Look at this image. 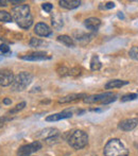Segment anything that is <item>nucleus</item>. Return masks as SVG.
<instances>
[{"instance_id":"20e7f679","label":"nucleus","mask_w":138,"mask_h":156,"mask_svg":"<svg viewBox=\"0 0 138 156\" xmlns=\"http://www.w3.org/2000/svg\"><path fill=\"white\" fill-rule=\"evenodd\" d=\"M32 80H33V76L30 72H19L17 76H15L11 88L13 91H23L32 83Z\"/></svg>"},{"instance_id":"cd10ccee","label":"nucleus","mask_w":138,"mask_h":156,"mask_svg":"<svg viewBox=\"0 0 138 156\" xmlns=\"http://www.w3.org/2000/svg\"><path fill=\"white\" fill-rule=\"evenodd\" d=\"M0 51L4 54L10 53V47H9L8 45H5V44H1V45H0Z\"/></svg>"},{"instance_id":"1a4fd4ad","label":"nucleus","mask_w":138,"mask_h":156,"mask_svg":"<svg viewBox=\"0 0 138 156\" xmlns=\"http://www.w3.org/2000/svg\"><path fill=\"white\" fill-rule=\"evenodd\" d=\"M15 76L10 70H0V86H10L14 81Z\"/></svg>"},{"instance_id":"6ab92c4d","label":"nucleus","mask_w":138,"mask_h":156,"mask_svg":"<svg viewBox=\"0 0 138 156\" xmlns=\"http://www.w3.org/2000/svg\"><path fill=\"white\" fill-rule=\"evenodd\" d=\"M101 67H102V64L99 60V56L94 55L90 61V69L94 70V71H96V70L101 69Z\"/></svg>"},{"instance_id":"2eb2a0df","label":"nucleus","mask_w":138,"mask_h":156,"mask_svg":"<svg viewBox=\"0 0 138 156\" xmlns=\"http://www.w3.org/2000/svg\"><path fill=\"white\" fill-rule=\"evenodd\" d=\"M58 4L60 6L67 9V10H73L81 5V1L80 0H61Z\"/></svg>"},{"instance_id":"f257e3e1","label":"nucleus","mask_w":138,"mask_h":156,"mask_svg":"<svg viewBox=\"0 0 138 156\" xmlns=\"http://www.w3.org/2000/svg\"><path fill=\"white\" fill-rule=\"evenodd\" d=\"M12 17L21 29L28 30L33 25V17L28 4H20L12 9Z\"/></svg>"},{"instance_id":"6e6552de","label":"nucleus","mask_w":138,"mask_h":156,"mask_svg":"<svg viewBox=\"0 0 138 156\" xmlns=\"http://www.w3.org/2000/svg\"><path fill=\"white\" fill-rule=\"evenodd\" d=\"M58 136V129H54V127H46V129H41L37 133L36 137L41 138V139L45 140H52L55 139Z\"/></svg>"},{"instance_id":"473e14b6","label":"nucleus","mask_w":138,"mask_h":156,"mask_svg":"<svg viewBox=\"0 0 138 156\" xmlns=\"http://www.w3.org/2000/svg\"><path fill=\"white\" fill-rule=\"evenodd\" d=\"M6 3H8V2L4 1V0H0V6H6L8 5Z\"/></svg>"},{"instance_id":"a211bd4d","label":"nucleus","mask_w":138,"mask_h":156,"mask_svg":"<svg viewBox=\"0 0 138 156\" xmlns=\"http://www.w3.org/2000/svg\"><path fill=\"white\" fill-rule=\"evenodd\" d=\"M58 41H60V43L64 44L67 47H74L73 38H71L68 35H60V36L58 37Z\"/></svg>"},{"instance_id":"4be33fe9","label":"nucleus","mask_w":138,"mask_h":156,"mask_svg":"<svg viewBox=\"0 0 138 156\" xmlns=\"http://www.w3.org/2000/svg\"><path fill=\"white\" fill-rule=\"evenodd\" d=\"M26 105H27V103H26V102H20V103H18V104H17L16 106L13 107L12 109H10V111H9L6 114H11V115H13V114H17L18 112L23 111V109L26 107Z\"/></svg>"},{"instance_id":"2f4dec72","label":"nucleus","mask_w":138,"mask_h":156,"mask_svg":"<svg viewBox=\"0 0 138 156\" xmlns=\"http://www.w3.org/2000/svg\"><path fill=\"white\" fill-rule=\"evenodd\" d=\"M11 3H14V4H18V5H20V3L23 1H21V0H11Z\"/></svg>"},{"instance_id":"423d86ee","label":"nucleus","mask_w":138,"mask_h":156,"mask_svg":"<svg viewBox=\"0 0 138 156\" xmlns=\"http://www.w3.org/2000/svg\"><path fill=\"white\" fill-rule=\"evenodd\" d=\"M41 144L36 140V141H33L29 144H25V146H21L20 148L17 151V156H31V154L37 152L41 149Z\"/></svg>"},{"instance_id":"412c9836","label":"nucleus","mask_w":138,"mask_h":156,"mask_svg":"<svg viewBox=\"0 0 138 156\" xmlns=\"http://www.w3.org/2000/svg\"><path fill=\"white\" fill-rule=\"evenodd\" d=\"M13 20L12 15L6 11H0V21L1 23H11Z\"/></svg>"},{"instance_id":"9d476101","label":"nucleus","mask_w":138,"mask_h":156,"mask_svg":"<svg viewBox=\"0 0 138 156\" xmlns=\"http://www.w3.org/2000/svg\"><path fill=\"white\" fill-rule=\"evenodd\" d=\"M34 32L36 35L41 37H47L52 34V30L50 29V27L44 23H36V26L34 27Z\"/></svg>"},{"instance_id":"b1692460","label":"nucleus","mask_w":138,"mask_h":156,"mask_svg":"<svg viewBox=\"0 0 138 156\" xmlns=\"http://www.w3.org/2000/svg\"><path fill=\"white\" fill-rule=\"evenodd\" d=\"M30 46L31 47H34V48H37V47H41V45H44V41H41L39 38H36V37H32L31 41H30Z\"/></svg>"},{"instance_id":"5701e85b","label":"nucleus","mask_w":138,"mask_h":156,"mask_svg":"<svg viewBox=\"0 0 138 156\" xmlns=\"http://www.w3.org/2000/svg\"><path fill=\"white\" fill-rule=\"evenodd\" d=\"M137 98H138L137 94H128L121 97V102H128V101L136 100Z\"/></svg>"},{"instance_id":"a878e982","label":"nucleus","mask_w":138,"mask_h":156,"mask_svg":"<svg viewBox=\"0 0 138 156\" xmlns=\"http://www.w3.org/2000/svg\"><path fill=\"white\" fill-rule=\"evenodd\" d=\"M41 8H43V10L46 11L47 13H50L52 11V9H53V5H52L51 3H49V2H45V3L41 4Z\"/></svg>"},{"instance_id":"72a5a7b5","label":"nucleus","mask_w":138,"mask_h":156,"mask_svg":"<svg viewBox=\"0 0 138 156\" xmlns=\"http://www.w3.org/2000/svg\"><path fill=\"white\" fill-rule=\"evenodd\" d=\"M119 17H120V18H123V15L120 14V13H119Z\"/></svg>"},{"instance_id":"c756f323","label":"nucleus","mask_w":138,"mask_h":156,"mask_svg":"<svg viewBox=\"0 0 138 156\" xmlns=\"http://www.w3.org/2000/svg\"><path fill=\"white\" fill-rule=\"evenodd\" d=\"M115 8V3L114 2H107V3L104 4V6H100V9H105V10H109V9Z\"/></svg>"},{"instance_id":"9b49d317","label":"nucleus","mask_w":138,"mask_h":156,"mask_svg":"<svg viewBox=\"0 0 138 156\" xmlns=\"http://www.w3.org/2000/svg\"><path fill=\"white\" fill-rule=\"evenodd\" d=\"M138 125V119L137 118H130V119H126L119 123V129L124 132H130L134 129Z\"/></svg>"},{"instance_id":"7c9ffc66","label":"nucleus","mask_w":138,"mask_h":156,"mask_svg":"<svg viewBox=\"0 0 138 156\" xmlns=\"http://www.w3.org/2000/svg\"><path fill=\"white\" fill-rule=\"evenodd\" d=\"M3 104L11 105V104H12V100H11V99H9V98H4L3 99Z\"/></svg>"},{"instance_id":"dca6fc26","label":"nucleus","mask_w":138,"mask_h":156,"mask_svg":"<svg viewBox=\"0 0 138 156\" xmlns=\"http://www.w3.org/2000/svg\"><path fill=\"white\" fill-rule=\"evenodd\" d=\"M51 23H52V27H53L55 30L62 29L63 26H64V21H63L62 15L58 14V13H54L51 17Z\"/></svg>"},{"instance_id":"f8f14e48","label":"nucleus","mask_w":138,"mask_h":156,"mask_svg":"<svg viewBox=\"0 0 138 156\" xmlns=\"http://www.w3.org/2000/svg\"><path fill=\"white\" fill-rule=\"evenodd\" d=\"M72 116V112L71 111H63L61 113H56L53 115H49L46 117V121L48 122H53V121H60V120L66 119V118H70Z\"/></svg>"},{"instance_id":"f03ea898","label":"nucleus","mask_w":138,"mask_h":156,"mask_svg":"<svg viewBox=\"0 0 138 156\" xmlns=\"http://www.w3.org/2000/svg\"><path fill=\"white\" fill-rule=\"evenodd\" d=\"M104 156H128L129 151L118 138L109 139L103 150Z\"/></svg>"},{"instance_id":"ddd939ff","label":"nucleus","mask_w":138,"mask_h":156,"mask_svg":"<svg viewBox=\"0 0 138 156\" xmlns=\"http://www.w3.org/2000/svg\"><path fill=\"white\" fill-rule=\"evenodd\" d=\"M84 25L88 30L97 31L101 26V20L99 18H96V17H89L84 21Z\"/></svg>"},{"instance_id":"39448f33","label":"nucleus","mask_w":138,"mask_h":156,"mask_svg":"<svg viewBox=\"0 0 138 156\" xmlns=\"http://www.w3.org/2000/svg\"><path fill=\"white\" fill-rule=\"evenodd\" d=\"M117 94L113 93H103V94H93V96H87L84 99L85 103L88 104H93V103H98V104L106 105L109 103L114 102L117 99Z\"/></svg>"},{"instance_id":"7ed1b4c3","label":"nucleus","mask_w":138,"mask_h":156,"mask_svg":"<svg viewBox=\"0 0 138 156\" xmlns=\"http://www.w3.org/2000/svg\"><path fill=\"white\" fill-rule=\"evenodd\" d=\"M67 141H68L69 146L73 149L81 150V149L85 148L88 144V135L86 132L82 131V129H74V131L68 133Z\"/></svg>"},{"instance_id":"bb28decb","label":"nucleus","mask_w":138,"mask_h":156,"mask_svg":"<svg viewBox=\"0 0 138 156\" xmlns=\"http://www.w3.org/2000/svg\"><path fill=\"white\" fill-rule=\"evenodd\" d=\"M58 72L60 76H69V70L66 67H61L60 69H58Z\"/></svg>"},{"instance_id":"f704fd0d","label":"nucleus","mask_w":138,"mask_h":156,"mask_svg":"<svg viewBox=\"0 0 138 156\" xmlns=\"http://www.w3.org/2000/svg\"><path fill=\"white\" fill-rule=\"evenodd\" d=\"M2 125H3V123H0V127H1V126H2Z\"/></svg>"},{"instance_id":"c85d7f7f","label":"nucleus","mask_w":138,"mask_h":156,"mask_svg":"<svg viewBox=\"0 0 138 156\" xmlns=\"http://www.w3.org/2000/svg\"><path fill=\"white\" fill-rule=\"evenodd\" d=\"M81 70L78 69V68H73V69H70L69 70V76H78L81 74Z\"/></svg>"},{"instance_id":"f3484780","label":"nucleus","mask_w":138,"mask_h":156,"mask_svg":"<svg viewBox=\"0 0 138 156\" xmlns=\"http://www.w3.org/2000/svg\"><path fill=\"white\" fill-rule=\"evenodd\" d=\"M129 81H123V80H113L109 81L108 83L105 84V88L106 89H114V88H120V87L128 85Z\"/></svg>"},{"instance_id":"0eeeda50","label":"nucleus","mask_w":138,"mask_h":156,"mask_svg":"<svg viewBox=\"0 0 138 156\" xmlns=\"http://www.w3.org/2000/svg\"><path fill=\"white\" fill-rule=\"evenodd\" d=\"M21 60L23 61H31V62H36V61H45V60H50L51 56L49 54H47L46 52L43 51H36V52H31L29 54H25V55L20 56Z\"/></svg>"},{"instance_id":"393cba45","label":"nucleus","mask_w":138,"mask_h":156,"mask_svg":"<svg viewBox=\"0 0 138 156\" xmlns=\"http://www.w3.org/2000/svg\"><path fill=\"white\" fill-rule=\"evenodd\" d=\"M129 55L131 58L135 61H138V47H133L132 49L129 51Z\"/></svg>"},{"instance_id":"aec40b11","label":"nucleus","mask_w":138,"mask_h":156,"mask_svg":"<svg viewBox=\"0 0 138 156\" xmlns=\"http://www.w3.org/2000/svg\"><path fill=\"white\" fill-rule=\"evenodd\" d=\"M74 37H76V39L79 41V43L83 44V41H84V44L88 43L89 41V37H90V35L88 34H85V33H82V32H74Z\"/></svg>"},{"instance_id":"4468645a","label":"nucleus","mask_w":138,"mask_h":156,"mask_svg":"<svg viewBox=\"0 0 138 156\" xmlns=\"http://www.w3.org/2000/svg\"><path fill=\"white\" fill-rule=\"evenodd\" d=\"M87 94H67V96L63 97L58 100L60 103H70V102H73V101L76 100H80L81 98H86Z\"/></svg>"}]
</instances>
